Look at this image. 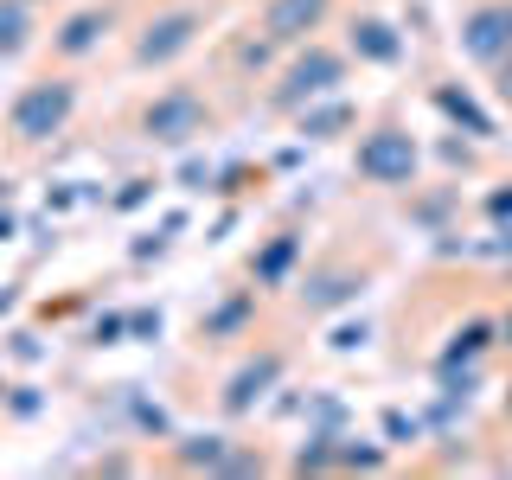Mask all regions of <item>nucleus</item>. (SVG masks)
<instances>
[{"mask_svg":"<svg viewBox=\"0 0 512 480\" xmlns=\"http://www.w3.org/2000/svg\"><path fill=\"white\" fill-rule=\"evenodd\" d=\"M77 109H84V71L71 64H45L32 71L13 103L0 109V154L7 160H39L58 148V135H71Z\"/></svg>","mask_w":512,"mask_h":480,"instance_id":"nucleus-1","label":"nucleus"},{"mask_svg":"<svg viewBox=\"0 0 512 480\" xmlns=\"http://www.w3.org/2000/svg\"><path fill=\"white\" fill-rule=\"evenodd\" d=\"M231 0H154L148 13H135L122 32V71L128 77H154L173 71L180 58H192L205 45V32L224 20Z\"/></svg>","mask_w":512,"mask_h":480,"instance_id":"nucleus-2","label":"nucleus"},{"mask_svg":"<svg viewBox=\"0 0 512 480\" xmlns=\"http://www.w3.org/2000/svg\"><path fill=\"white\" fill-rule=\"evenodd\" d=\"M218 122H224V103H218V84H205V77H167L160 90L135 96L122 116V128L141 148H192Z\"/></svg>","mask_w":512,"mask_h":480,"instance_id":"nucleus-3","label":"nucleus"},{"mask_svg":"<svg viewBox=\"0 0 512 480\" xmlns=\"http://www.w3.org/2000/svg\"><path fill=\"white\" fill-rule=\"evenodd\" d=\"M352 84V52L340 39H308V45H295V52H282V64L269 71V84L256 90V109L263 116H295V109H308L320 103V96H333V90H346Z\"/></svg>","mask_w":512,"mask_h":480,"instance_id":"nucleus-4","label":"nucleus"},{"mask_svg":"<svg viewBox=\"0 0 512 480\" xmlns=\"http://www.w3.org/2000/svg\"><path fill=\"white\" fill-rule=\"evenodd\" d=\"M352 180L372 186V192H397V199H404L410 186H423V141L410 135V122L397 116V109H378L372 122H359Z\"/></svg>","mask_w":512,"mask_h":480,"instance_id":"nucleus-5","label":"nucleus"},{"mask_svg":"<svg viewBox=\"0 0 512 480\" xmlns=\"http://www.w3.org/2000/svg\"><path fill=\"white\" fill-rule=\"evenodd\" d=\"M378 276V256H346V250H327V256H314V263H301V276L295 288H288V308H295V320H308V327H320V320H333V314H346L352 301L372 288Z\"/></svg>","mask_w":512,"mask_h":480,"instance_id":"nucleus-6","label":"nucleus"},{"mask_svg":"<svg viewBox=\"0 0 512 480\" xmlns=\"http://www.w3.org/2000/svg\"><path fill=\"white\" fill-rule=\"evenodd\" d=\"M128 32V0H77V7H64L52 32H45V64H71V71H84L90 58H103L109 39H122Z\"/></svg>","mask_w":512,"mask_h":480,"instance_id":"nucleus-7","label":"nucleus"},{"mask_svg":"<svg viewBox=\"0 0 512 480\" xmlns=\"http://www.w3.org/2000/svg\"><path fill=\"white\" fill-rule=\"evenodd\" d=\"M282 378H288V346L282 340L244 346V352H237V365L218 384V416H224V423H244V416H256V410L269 404V391H282Z\"/></svg>","mask_w":512,"mask_h":480,"instance_id":"nucleus-8","label":"nucleus"},{"mask_svg":"<svg viewBox=\"0 0 512 480\" xmlns=\"http://www.w3.org/2000/svg\"><path fill=\"white\" fill-rule=\"evenodd\" d=\"M263 288H224V295L192 320V346L199 352H231V346H250L256 340V320H263Z\"/></svg>","mask_w":512,"mask_h":480,"instance_id":"nucleus-9","label":"nucleus"},{"mask_svg":"<svg viewBox=\"0 0 512 480\" xmlns=\"http://www.w3.org/2000/svg\"><path fill=\"white\" fill-rule=\"evenodd\" d=\"M282 64V45L269 39L263 26H237V32H224L218 39V90H263L269 84V71Z\"/></svg>","mask_w":512,"mask_h":480,"instance_id":"nucleus-10","label":"nucleus"},{"mask_svg":"<svg viewBox=\"0 0 512 480\" xmlns=\"http://www.w3.org/2000/svg\"><path fill=\"white\" fill-rule=\"evenodd\" d=\"M455 52L474 71H493L512 52V0H468L455 20Z\"/></svg>","mask_w":512,"mask_h":480,"instance_id":"nucleus-11","label":"nucleus"},{"mask_svg":"<svg viewBox=\"0 0 512 480\" xmlns=\"http://www.w3.org/2000/svg\"><path fill=\"white\" fill-rule=\"evenodd\" d=\"M301 263H308V224H276L244 256V282H256L263 295H282V288H295Z\"/></svg>","mask_w":512,"mask_h":480,"instance_id":"nucleus-12","label":"nucleus"},{"mask_svg":"<svg viewBox=\"0 0 512 480\" xmlns=\"http://www.w3.org/2000/svg\"><path fill=\"white\" fill-rule=\"evenodd\" d=\"M346 13V0H256V13L250 20L269 32V39L282 45V52H295V45H308L320 39L333 20Z\"/></svg>","mask_w":512,"mask_h":480,"instance_id":"nucleus-13","label":"nucleus"},{"mask_svg":"<svg viewBox=\"0 0 512 480\" xmlns=\"http://www.w3.org/2000/svg\"><path fill=\"white\" fill-rule=\"evenodd\" d=\"M346 52H352V64H372V71H397L404 64V32H397L391 20H384L378 7H359V13H346Z\"/></svg>","mask_w":512,"mask_h":480,"instance_id":"nucleus-14","label":"nucleus"},{"mask_svg":"<svg viewBox=\"0 0 512 480\" xmlns=\"http://www.w3.org/2000/svg\"><path fill=\"white\" fill-rule=\"evenodd\" d=\"M45 52V7L39 0H0V64Z\"/></svg>","mask_w":512,"mask_h":480,"instance_id":"nucleus-15","label":"nucleus"},{"mask_svg":"<svg viewBox=\"0 0 512 480\" xmlns=\"http://www.w3.org/2000/svg\"><path fill=\"white\" fill-rule=\"evenodd\" d=\"M295 135L301 141H340V135H359V103H352L346 90H333V96H320V103H308V109H295Z\"/></svg>","mask_w":512,"mask_h":480,"instance_id":"nucleus-16","label":"nucleus"},{"mask_svg":"<svg viewBox=\"0 0 512 480\" xmlns=\"http://www.w3.org/2000/svg\"><path fill=\"white\" fill-rule=\"evenodd\" d=\"M231 448H237V436H224V429H212V436H173L167 455H160V468H173V474H224Z\"/></svg>","mask_w":512,"mask_h":480,"instance_id":"nucleus-17","label":"nucleus"},{"mask_svg":"<svg viewBox=\"0 0 512 480\" xmlns=\"http://www.w3.org/2000/svg\"><path fill=\"white\" fill-rule=\"evenodd\" d=\"M288 474H340V436L333 429H308L301 448L288 455Z\"/></svg>","mask_w":512,"mask_h":480,"instance_id":"nucleus-18","label":"nucleus"},{"mask_svg":"<svg viewBox=\"0 0 512 480\" xmlns=\"http://www.w3.org/2000/svg\"><path fill=\"white\" fill-rule=\"evenodd\" d=\"M429 96H436V109H442L448 122H468V135H480V141L493 135V116H487V109H474V96H468V90H455V84H436Z\"/></svg>","mask_w":512,"mask_h":480,"instance_id":"nucleus-19","label":"nucleus"},{"mask_svg":"<svg viewBox=\"0 0 512 480\" xmlns=\"http://www.w3.org/2000/svg\"><path fill=\"white\" fill-rule=\"evenodd\" d=\"M352 468L378 474V468H391V455H384V448H365V436H340V474H352Z\"/></svg>","mask_w":512,"mask_h":480,"instance_id":"nucleus-20","label":"nucleus"},{"mask_svg":"<svg viewBox=\"0 0 512 480\" xmlns=\"http://www.w3.org/2000/svg\"><path fill=\"white\" fill-rule=\"evenodd\" d=\"M0 404H7V416H20V423H26V416H39V410H45V397L32 391V384H13V391L0 397Z\"/></svg>","mask_w":512,"mask_h":480,"instance_id":"nucleus-21","label":"nucleus"},{"mask_svg":"<svg viewBox=\"0 0 512 480\" xmlns=\"http://www.w3.org/2000/svg\"><path fill=\"white\" fill-rule=\"evenodd\" d=\"M487 90H493V103H500L506 116H512V52H506V58L487 71Z\"/></svg>","mask_w":512,"mask_h":480,"instance_id":"nucleus-22","label":"nucleus"},{"mask_svg":"<svg viewBox=\"0 0 512 480\" xmlns=\"http://www.w3.org/2000/svg\"><path fill=\"white\" fill-rule=\"evenodd\" d=\"M480 218H493V224L512 218V180H506L500 192H487V199H480Z\"/></svg>","mask_w":512,"mask_h":480,"instance_id":"nucleus-23","label":"nucleus"},{"mask_svg":"<svg viewBox=\"0 0 512 480\" xmlns=\"http://www.w3.org/2000/svg\"><path fill=\"white\" fill-rule=\"evenodd\" d=\"M148 192H154V180H128V186L116 192V212H135V205L148 199Z\"/></svg>","mask_w":512,"mask_h":480,"instance_id":"nucleus-24","label":"nucleus"},{"mask_svg":"<svg viewBox=\"0 0 512 480\" xmlns=\"http://www.w3.org/2000/svg\"><path fill=\"white\" fill-rule=\"evenodd\" d=\"M359 340H365V320H359V327H340V333H333L327 346H333V352H352V346H359Z\"/></svg>","mask_w":512,"mask_h":480,"instance_id":"nucleus-25","label":"nucleus"},{"mask_svg":"<svg viewBox=\"0 0 512 480\" xmlns=\"http://www.w3.org/2000/svg\"><path fill=\"white\" fill-rule=\"evenodd\" d=\"M122 327H128V320H122V314H109V320H96V340H103V346H116V340H122Z\"/></svg>","mask_w":512,"mask_h":480,"instance_id":"nucleus-26","label":"nucleus"},{"mask_svg":"<svg viewBox=\"0 0 512 480\" xmlns=\"http://www.w3.org/2000/svg\"><path fill=\"white\" fill-rule=\"evenodd\" d=\"M500 352H506V359H512V301H506V308H500Z\"/></svg>","mask_w":512,"mask_h":480,"instance_id":"nucleus-27","label":"nucleus"},{"mask_svg":"<svg viewBox=\"0 0 512 480\" xmlns=\"http://www.w3.org/2000/svg\"><path fill=\"white\" fill-rule=\"evenodd\" d=\"M500 429L512 436V378H506V391H500Z\"/></svg>","mask_w":512,"mask_h":480,"instance_id":"nucleus-28","label":"nucleus"},{"mask_svg":"<svg viewBox=\"0 0 512 480\" xmlns=\"http://www.w3.org/2000/svg\"><path fill=\"white\" fill-rule=\"evenodd\" d=\"M0 397H7V378H0Z\"/></svg>","mask_w":512,"mask_h":480,"instance_id":"nucleus-29","label":"nucleus"},{"mask_svg":"<svg viewBox=\"0 0 512 480\" xmlns=\"http://www.w3.org/2000/svg\"><path fill=\"white\" fill-rule=\"evenodd\" d=\"M359 7H378V0H359Z\"/></svg>","mask_w":512,"mask_h":480,"instance_id":"nucleus-30","label":"nucleus"},{"mask_svg":"<svg viewBox=\"0 0 512 480\" xmlns=\"http://www.w3.org/2000/svg\"><path fill=\"white\" fill-rule=\"evenodd\" d=\"M39 7H52V0H39Z\"/></svg>","mask_w":512,"mask_h":480,"instance_id":"nucleus-31","label":"nucleus"}]
</instances>
